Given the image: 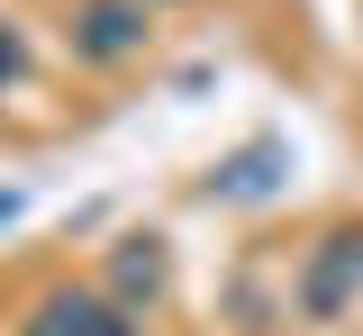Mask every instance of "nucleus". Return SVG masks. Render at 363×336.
I'll return each mask as SVG.
<instances>
[{"label": "nucleus", "mask_w": 363, "mask_h": 336, "mask_svg": "<svg viewBox=\"0 0 363 336\" xmlns=\"http://www.w3.org/2000/svg\"><path fill=\"white\" fill-rule=\"evenodd\" d=\"M73 64H91V73H118V64H136L145 55V37H155V9L145 0H73Z\"/></svg>", "instance_id": "f257e3e1"}, {"label": "nucleus", "mask_w": 363, "mask_h": 336, "mask_svg": "<svg viewBox=\"0 0 363 336\" xmlns=\"http://www.w3.org/2000/svg\"><path fill=\"white\" fill-rule=\"evenodd\" d=\"M354 300H363V228H336V237H318L309 264H300V318H309V327H336Z\"/></svg>", "instance_id": "f03ea898"}, {"label": "nucleus", "mask_w": 363, "mask_h": 336, "mask_svg": "<svg viewBox=\"0 0 363 336\" xmlns=\"http://www.w3.org/2000/svg\"><path fill=\"white\" fill-rule=\"evenodd\" d=\"M28 336H145L136 327V309L118 300V291H45L37 318H28Z\"/></svg>", "instance_id": "7ed1b4c3"}, {"label": "nucleus", "mask_w": 363, "mask_h": 336, "mask_svg": "<svg viewBox=\"0 0 363 336\" xmlns=\"http://www.w3.org/2000/svg\"><path fill=\"white\" fill-rule=\"evenodd\" d=\"M155 291H164V245L128 237V245H118V300L136 309V300H155Z\"/></svg>", "instance_id": "20e7f679"}, {"label": "nucleus", "mask_w": 363, "mask_h": 336, "mask_svg": "<svg viewBox=\"0 0 363 336\" xmlns=\"http://www.w3.org/2000/svg\"><path fill=\"white\" fill-rule=\"evenodd\" d=\"M18 73H28V37H18V28H9V18H0V91H9V82H18Z\"/></svg>", "instance_id": "39448f33"}, {"label": "nucleus", "mask_w": 363, "mask_h": 336, "mask_svg": "<svg viewBox=\"0 0 363 336\" xmlns=\"http://www.w3.org/2000/svg\"><path fill=\"white\" fill-rule=\"evenodd\" d=\"M9 209H18V200H9V191H0V218H9Z\"/></svg>", "instance_id": "423d86ee"}, {"label": "nucleus", "mask_w": 363, "mask_h": 336, "mask_svg": "<svg viewBox=\"0 0 363 336\" xmlns=\"http://www.w3.org/2000/svg\"><path fill=\"white\" fill-rule=\"evenodd\" d=\"M145 9H173V0H145Z\"/></svg>", "instance_id": "0eeeda50"}]
</instances>
